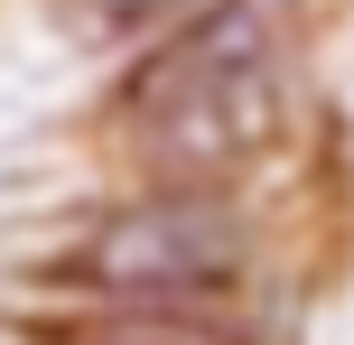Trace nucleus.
<instances>
[{
	"label": "nucleus",
	"mask_w": 354,
	"mask_h": 345,
	"mask_svg": "<svg viewBox=\"0 0 354 345\" xmlns=\"http://www.w3.org/2000/svg\"><path fill=\"white\" fill-rule=\"evenodd\" d=\"M75 10H84L103 37H140V28H159V19H177L187 0H75Z\"/></svg>",
	"instance_id": "4"
},
{
	"label": "nucleus",
	"mask_w": 354,
	"mask_h": 345,
	"mask_svg": "<svg viewBox=\"0 0 354 345\" xmlns=\"http://www.w3.org/2000/svg\"><path fill=\"white\" fill-rule=\"evenodd\" d=\"M280 93H289V37L270 0H214L122 75L112 122L149 178H177V196H205L214 178L270 149Z\"/></svg>",
	"instance_id": "1"
},
{
	"label": "nucleus",
	"mask_w": 354,
	"mask_h": 345,
	"mask_svg": "<svg viewBox=\"0 0 354 345\" xmlns=\"http://www.w3.org/2000/svg\"><path fill=\"white\" fill-rule=\"evenodd\" d=\"M243 271H252V234L233 205L149 196V205L103 215L66 252L56 280H75L93 308H214V299H233Z\"/></svg>",
	"instance_id": "2"
},
{
	"label": "nucleus",
	"mask_w": 354,
	"mask_h": 345,
	"mask_svg": "<svg viewBox=\"0 0 354 345\" xmlns=\"http://www.w3.org/2000/svg\"><path fill=\"white\" fill-rule=\"evenodd\" d=\"M56 345H243V336L205 308H93L56 327Z\"/></svg>",
	"instance_id": "3"
}]
</instances>
